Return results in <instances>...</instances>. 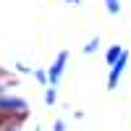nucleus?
<instances>
[{"label":"nucleus","instance_id":"obj_1","mask_svg":"<svg viewBox=\"0 0 131 131\" xmlns=\"http://www.w3.org/2000/svg\"><path fill=\"white\" fill-rule=\"evenodd\" d=\"M123 66H126V55H121L115 60V68H113V73H110V86H115V81H118V73L123 71Z\"/></svg>","mask_w":131,"mask_h":131},{"label":"nucleus","instance_id":"obj_2","mask_svg":"<svg viewBox=\"0 0 131 131\" xmlns=\"http://www.w3.org/2000/svg\"><path fill=\"white\" fill-rule=\"evenodd\" d=\"M63 63H66V52H63V55L55 60V66H52V71H50V79H52V81H55L58 76H60V71H63Z\"/></svg>","mask_w":131,"mask_h":131},{"label":"nucleus","instance_id":"obj_3","mask_svg":"<svg viewBox=\"0 0 131 131\" xmlns=\"http://www.w3.org/2000/svg\"><path fill=\"white\" fill-rule=\"evenodd\" d=\"M121 55H123V52H121V47H110V50H107V63H115Z\"/></svg>","mask_w":131,"mask_h":131},{"label":"nucleus","instance_id":"obj_4","mask_svg":"<svg viewBox=\"0 0 131 131\" xmlns=\"http://www.w3.org/2000/svg\"><path fill=\"white\" fill-rule=\"evenodd\" d=\"M0 105H3V107H18V110H24V102H18V100H0Z\"/></svg>","mask_w":131,"mask_h":131},{"label":"nucleus","instance_id":"obj_5","mask_svg":"<svg viewBox=\"0 0 131 131\" xmlns=\"http://www.w3.org/2000/svg\"><path fill=\"white\" fill-rule=\"evenodd\" d=\"M105 3H107V10H110V13H118V10H121L118 8V0H105Z\"/></svg>","mask_w":131,"mask_h":131},{"label":"nucleus","instance_id":"obj_6","mask_svg":"<svg viewBox=\"0 0 131 131\" xmlns=\"http://www.w3.org/2000/svg\"><path fill=\"white\" fill-rule=\"evenodd\" d=\"M71 3H79V0H71Z\"/></svg>","mask_w":131,"mask_h":131}]
</instances>
